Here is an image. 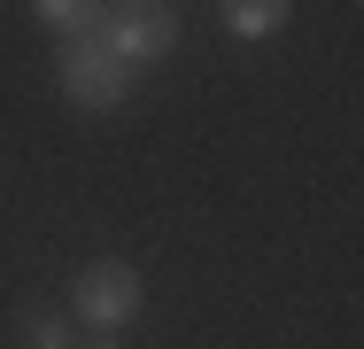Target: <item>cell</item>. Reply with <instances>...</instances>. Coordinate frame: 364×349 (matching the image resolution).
Segmentation results:
<instances>
[{"label":"cell","mask_w":364,"mask_h":349,"mask_svg":"<svg viewBox=\"0 0 364 349\" xmlns=\"http://www.w3.org/2000/svg\"><path fill=\"white\" fill-rule=\"evenodd\" d=\"M101 47L117 55L124 70H147L178 47V8L171 0H109L101 16Z\"/></svg>","instance_id":"1"},{"label":"cell","mask_w":364,"mask_h":349,"mask_svg":"<svg viewBox=\"0 0 364 349\" xmlns=\"http://www.w3.org/2000/svg\"><path fill=\"white\" fill-rule=\"evenodd\" d=\"M55 78H63V93H70L77 109H117L140 70H124L101 47V31H93V39H55Z\"/></svg>","instance_id":"2"},{"label":"cell","mask_w":364,"mask_h":349,"mask_svg":"<svg viewBox=\"0 0 364 349\" xmlns=\"http://www.w3.org/2000/svg\"><path fill=\"white\" fill-rule=\"evenodd\" d=\"M140 303H147V287L132 264H85L70 287V311L85 318V326H101V334H117V326H132L140 318Z\"/></svg>","instance_id":"3"},{"label":"cell","mask_w":364,"mask_h":349,"mask_svg":"<svg viewBox=\"0 0 364 349\" xmlns=\"http://www.w3.org/2000/svg\"><path fill=\"white\" fill-rule=\"evenodd\" d=\"M31 16H39L55 39H93L101 16H109V0H31Z\"/></svg>","instance_id":"4"},{"label":"cell","mask_w":364,"mask_h":349,"mask_svg":"<svg viewBox=\"0 0 364 349\" xmlns=\"http://www.w3.org/2000/svg\"><path fill=\"white\" fill-rule=\"evenodd\" d=\"M294 0H225V31L232 39H272V31H287Z\"/></svg>","instance_id":"5"},{"label":"cell","mask_w":364,"mask_h":349,"mask_svg":"<svg viewBox=\"0 0 364 349\" xmlns=\"http://www.w3.org/2000/svg\"><path fill=\"white\" fill-rule=\"evenodd\" d=\"M23 349H77V342H70V318H55V311L23 318Z\"/></svg>","instance_id":"6"},{"label":"cell","mask_w":364,"mask_h":349,"mask_svg":"<svg viewBox=\"0 0 364 349\" xmlns=\"http://www.w3.org/2000/svg\"><path fill=\"white\" fill-rule=\"evenodd\" d=\"M77 349H117V342H109V334H101V342H77Z\"/></svg>","instance_id":"7"}]
</instances>
